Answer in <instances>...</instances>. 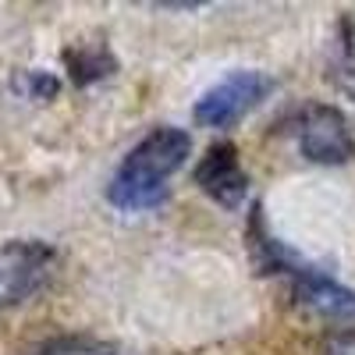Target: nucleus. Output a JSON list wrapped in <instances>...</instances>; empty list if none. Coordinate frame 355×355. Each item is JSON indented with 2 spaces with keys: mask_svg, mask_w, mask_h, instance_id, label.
I'll use <instances>...</instances> for the list:
<instances>
[{
  "mask_svg": "<svg viewBox=\"0 0 355 355\" xmlns=\"http://www.w3.org/2000/svg\"><path fill=\"white\" fill-rule=\"evenodd\" d=\"M192 150V139L182 128H153L146 139H139L121 167L114 171L107 199L117 210H153L167 199L171 174L185 164Z\"/></svg>",
  "mask_w": 355,
  "mask_h": 355,
  "instance_id": "nucleus-1",
  "label": "nucleus"
},
{
  "mask_svg": "<svg viewBox=\"0 0 355 355\" xmlns=\"http://www.w3.org/2000/svg\"><path fill=\"white\" fill-rule=\"evenodd\" d=\"M259 242H263V266L266 270H284L295 284V299H299L309 313L355 327V291L341 288L331 277H323L320 270H313V266H299L270 239H259Z\"/></svg>",
  "mask_w": 355,
  "mask_h": 355,
  "instance_id": "nucleus-2",
  "label": "nucleus"
},
{
  "mask_svg": "<svg viewBox=\"0 0 355 355\" xmlns=\"http://www.w3.org/2000/svg\"><path fill=\"white\" fill-rule=\"evenodd\" d=\"M295 139L302 157L313 164H345L355 157V139L345 114L323 103H309L295 117Z\"/></svg>",
  "mask_w": 355,
  "mask_h": 355,
  "instance_id": "nucleus-3",
  "label": "nucleus"
},
{
  "mask_svg": "<svg viewBox=\"0 0 355 355\" xmlns=\"http://www.w3.org/2000/svg\"><path fill=\"white\" fill-rule=\"evenodd\" d=\"M270 93V78L259 71H234L214 89H206L202 100L196 103V121L206 128H227Z\"/></svg>",
  "mask_w": 355,
  "mask_h": 355,
  "instance_id": "nucleus-4",
  "label": "nucleus"
},
{
  "mask_svg": "<svg viewBox=\"0 0 355 355\" xmlns=\"http://www.w3.org/2000/svg\"><path fill=\"white\" fill-rule=\"evenodd\" d=\"M196 185L210 199H217L220 206H227V210L242 206V199L249 192V178L242 171L234 142H217V146L206 150L202 164L196 167Z\"/></svg>",
  "mask_w": 355,
  "mask_h": 355,
  "instance_id": "nucleus-5",
  "label": "nucleus"
},
{
  "mask_svg": "<svg viewBox=\"0 0 355 355\" xmlns=\"http://www.w3.org/2000/svg\"><path fill=\"white\" fill-rule=\"evenodd\" d=\"M331 78L345 96L355 100V18L341 25V36L334 46V61H331Z\"/></svg>",
  "mask_w": 355,
  "mask_h": 355,
  "instance_id": "nucleus-6",
  "label": "nucleus"
},
{
  "mask_svg": "<svg viewBox=\"0 0 355 355\" xmlns=\"http://www.w3.org/2000/svg\"><path fill=\"white\" fill-rule=\"evenodd\" d=\"M28 355H114V352L107 345L85 341V338H57V341L40 345L36 352H28Z\"/></svg>",
  "mask_w": 355,
  "mask_h": 355,
  "instance_id": "nucleus-7",
  "label": "nucleus"
},
{
  "mask_svg": "<svg viewBox=\"0 0 355 355\" xmlns=\"http://www.w3.org/2000/svg\"><path fill=\"white\" fill-rule=\"evenodd\" d=\"M323 355H355V331H334L323 338Z\"/></svg>",
  "mask_w": 355,
  "mask_h": 355,
  "instance_id": "nucleus-8",
  "label": "nucleus"
}]
</instances>
